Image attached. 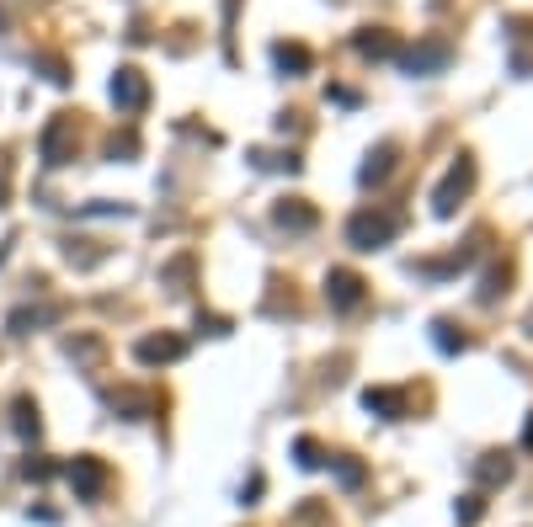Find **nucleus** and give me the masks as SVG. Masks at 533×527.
Segmentation results:
<instances>
[{"label": "nucleus", "mask_w": 533, "mask_h": 527, "mask_svg": "<svg viewBox=\"0 0 533 527\" xmlns=\"http://www.w3.org/2000/svg\"><path fill=\"white\" fill-rule=\"evenodd\" d=\"M395 235H400V218L384 214V208H357L346 218V246L352 250H384Z\"/></svg>", "instance_id": "nucleus-1"}, {"label": "nucleus", "mask_w": 533, "mask_h": 527, "mask_svg": "<svg viewBox=\"0 0 533 527\" xmlns=\"http://www.w3.org/2000/svg\"><path fill=\"white\" fill-rule=\"evenodd\" d=\"M474 186V160L459 155L453 165H448V176H442V186L432 192V208H438V218H453V208H459V197Z\"/></svg>", "instance_id": "nucleus-2"}, {"label": "nucleus", "mask_w": 533, "mask_h": 527, "mask_svg": "<svg viewBox=\"0 0 533 527\" xmlns=\"http://www.w3.org/2000/svg\"><path fill=\"white\" fill-rule=\"evenodd\" d=\"M325 304H331V310H357V304H363V278L346 272V267H331V272H325Z\"/></svg>", "instance_id": "nucleus-3"}, {"label": "nucleus", "mask_w": 533, "mask_h": 527, "mask_svg": "<svg viewBox=\"0 0 533 527\" xmlns=\"http://www.w3.org/2000/svg\"><path fill=\"white\" fill-rule=\"evenodd\" d=\"M69 485H75V496L80 501H96L101 496V485H107L101 458H75V464H69Z\"/></svg>", "instance_id": "nucleus-4"}, {"label": "nucleus", "mask_w": 533, "mask_h": 527, "mask_svg": "<svg viewBox=\"0 0 533 527\" xmlns=\"http://www.w3.org/2000/svg\"><path fill=\"white\" fill-rule=\"evenodd\" d=\"M144 96H150V86H144V75H139V69H118V75H112V101H118L123 112H139V107H144Z\"/></svg>", "instance_id": "nucleus-5"}, {"label": "nucleus", "mask_w": 533, "mask_h": 527, "mask_svg": "<svg viewBox=\"0 0 533 527\" xmlns=\"http://www.w3.org/2000/svg\"><path fill=\"white\" fill-rule=\"evenodd\" d=\"M448 59H453L448 43H421V48H410L406 54V69L410 75H438V69H448Z\"/></svg>", "instance_id": "nucleus-6"}, {"label": "nucleus", "mask_w": 533, "mask_h": 527, "mask_svg": "<svg viewBox=\"0 0 533 527\" xmlns=\"http://www.w3.org/2000/svg\"><path fill=\"white\" fill-rule=\"evenodd\" d=\"M272 218H278L282 229H299V235L314 229V208H310V203H299V197H282L278 208H272Z\"/></svg>", "instance_id": "nucleus-7"}, {"label": "nucleus", "mask_w": 533, "mask_h": 527, "mask_svg": "<svg viewBox=\"0 0 533 527\" xmlns=\"http://www.w3.org/2000/svg\"><path fill=\"white\" fill-rule=\"evenodd\" d=\"M395 155H400L395 144H378L374 155H368V165L357 171V182H363V186H378L384 176H389V171H395Z\"/></svg>", "instance_id": "nucleus-8"}, {"label": "nucleus", "mask_w": 533, "mask_h": 527, "mask_svg": "<svg viewBox=\"0 0 533 527\" xmlns=\"http://www.w3.org/2000/svg\"><path fill=\"white\" fill-rule=\"evenodd\" d=\"M363 405H368V410H378L384 421H400V416H406V395H400V389H368V395H363Z\"/></svg>", "instance_id": "nucleus-9"}, {"label": "nucleus", "mask_w": 533, "mask_h": 527, "mask_svg": "<svg viewBox=\"0 0 533 527\" xmlns=\"http://www.w3.org/2000/svg\"><path fill=\"white\" fill-rule=\"evenodd\" d=\"M182 357V342L176 336H150V342H139V363H176Z\"/></svg>", "instance_id": "nucleus-10"}, {"label": "nucleus", "mask_w": 533, "mask_h": 527, "mask_svg": "<svg viewBox=\"0 0 533 527\" xmlns=\"http://www.w3.org/2000/svg\"><path fill=\"white\" fill-rule=\"evenodd\" d=\"M272 59H278V69H293V75H304V69L314 64L304 43H278V48H272Z\"/></svg>", "instance_id": "nucleus-11"}, {"label": "nucleus", "mask_w": 533, "mask_h": 527, "mask_svg": "<svg viewBox=\"0 0 533 527\" xmlns=\"http://www.w3.org/2000/svg\"><path fill=\"white\" fill-rule=\"evenodd\" d=\"M357 48H363V54H374V59H389V54H395V43H389L378 27H363V32H357Z\"/></svg>", "instance_id": "nucleus-12"}, {"label": "nucleus", "mask_w": 533, "mask_h": 527, "mask_svg": "<svg viewBox=\"0 0 533 527\" xmlns=\"http://www.w3.org/2000/svg\"><path fill=\"white\" fill-rule=\"evenodd\" d=\"M64 128H69V123L59 118V123L43 133V160H48V165H59V155H64Z\"/></svg>", "instance_id": "nucleus-13"}, {"label": "nucleus", "mask_w": 533, "mask_h": 527, "mask_svg": "<svg viewBox=\"0 0 533 527\" xmlns=\"http://www.w3.org/2000/svg\"><path fill=\"white\" fill-rule=\"evenodd\" d=\"M506 474H512V464H506L502 453H491V464H480V480H485V485H496V480H506Z\"/></svg>", "instance_id": "nucleus-14"}, {"label": "nucleus", "mask_w": 533, "mask_h": 527, "mask_svg": "<svg viewBox=\"0 0 533 527\" xmlns=\"http://www.w3.org/2000/svg\"><path fill=\"white\" fill-rule=\"evenodd\" d=\"M16 432L22 437H37V410L27 400H16Z\"/></svg>", "instance_id": "nucleus-15"}, {"label": "nucleus", "mask_w": 533, "mask_h": 527, "mask_svg": "<svg viewBox=\"0 0 533 527\" xmlns=\"http://www.w3.org/2000/svg\"><path fill=\"white\" fill-rule=\"evenodd\" d=\"M293 453H299V469H320V448H314L310 437H299V442H293Z\"/></svg>", "instance_id": "nucleus-16"}, {"label": "nucleus", "mask_w": 533, "mask_h": 527, "mask_svg": "<svg viewBox=\"0 0 533 527\" xmlns=\"http://www.w3.org/2000/svg\"><path fill=\"white\" fill-rule=\"evenodd\" d=\"M432 331H438V346H442V352H464V336H453V325H448V320H438Z\"/></svg>", "instance_id": "nucleus-17"}, {"label": "nucleus", "mask_w": 533, "mask_h": 527, "mask_svg": "<svg viewBox=\"0 0 533 527\" xmlns=\"http://www.w3.org/2000/svg\"><path fill=\"white\" fill-rule=\"evenodd\" d=\"M331 469L342 474V485H363V469H357V464H346V458H331Z\"/></svg>", "instance_id": "nucleus-18"}, {"label": "nucleus", "mask_w": 533, "mask_h": 527, "mask_svg": "<svg viewBox=\"0 0 533 527\" xmlns=\"http://www.w3.org/2000/svg\"><path fill=\"white\" fill-rule=\"evenodd\" d=\"M459 522H464V527L480 522V496H464V506H459Z\"/></svg>", "instance_id": "nucleus-19"}, {"label": "nucleus", "mask_w": 533, "mask_h": 527, "mask_svg": "<svg viewBox=\"0 0 533 527\" xmlns=\"http://www.w3.org/2000/svg\"><path fill=\"white\" fill-rule=\"evenodd\" d=\"M331 101H342V107H357V91H346V86H331Z\"/></svg>", "instance_id": "nucleus-20"}, {"label": "nucleus", "mask_w": 533, "mask_h": 527, "mask_svg": "<svg viewBox=\"0 0 533 527\" xmlns=\"http://www.w3.org/2000/svg\"><path fill=\"white\" fill-rule=\"evenodd\" d=\"M523 448H533V416H528V432H523Z\"/></svg>", "instance_id": "nucleus-21"}]
</instances>
